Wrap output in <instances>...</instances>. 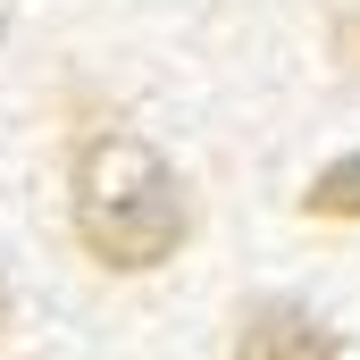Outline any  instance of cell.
<instances>
[{"label": "cell", "instance_id": "cell-1", "mask_svg": "<svg viewBox=\"0 0 360 360\" xmlns=\"http://www.w3.org/2000/svg\"><path fill=\"white\" fill-rule=\"evenodd\" d=\"M68 210H76V243H84L101 269H160L176 260L184 243V184L176 168L126 134V126H101L76 143V168H68Z\"/></svg>", "mask_w": 360, "mask_h": 360}, {"label": "cell", "instance_id": "cell-2", "mask_svg": "<svg viewBox=\"0 0 360 360\" xmlns=\"http://www.w3.org/2000/svg\"><path fill=\"white\" fill-rule=\"evenodd\" d=\"M235 360H344V335L302 302H252L235 319Z\"/></svg>", "mask_w": 360, "mask_h": 360}, {"label": "cell", "instance_id": "cell-3", "mask_svg": "<svg viewBox=\"0 0 360 360\" xmlns=\"http://www.w3.org/2000/svg\"><path fill=\"white\" fill-rule=\"evenodd\" d=\"M310 218H335V226H360V151H344V160H327L319 176H310Z\"/></svg>", "mask_w": 360, "mask_h": 360}, {"label": "cell", "instance_id": "cell-4", "mask_svg": "<svg viewBox=\"0 0 360 360\" xmlns=\"http://www.w3.org/2000/svg\"><path fill=\"white\" fill-rule=\"evenodd\" d=\"M344 59H360V8L344 17Z\"/></svg>", "mask_w": 360, "mask_h": 360}, {"label": "cell", "instance_id": "cell-5", "mask_svg": "<svg viewBox=\"0 0 360 360\" xmlns=\"http://www.w3.org/2000/svg\"><path fill=\"white\" fill-rule=\"evenodd\" d=\"M0 327H8V293H0Z\"/></svg>", "mask_w": 360, "mask_h": 360}]
</instances>
